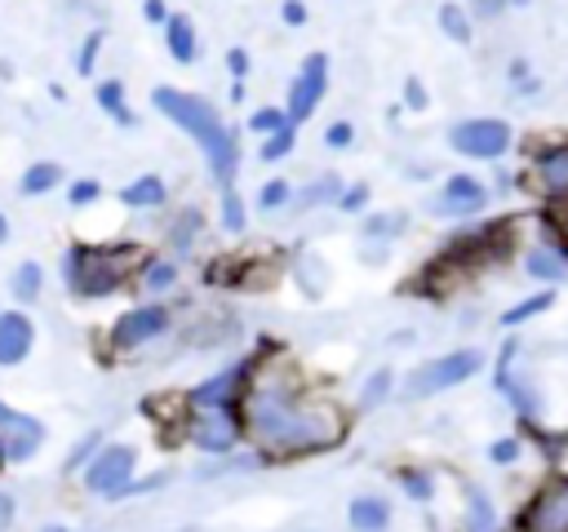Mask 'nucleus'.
<instances>
[{"mask_svg":"<svg viewBox=\"0 0 568 532\" xmlns=\"http://www.w3.org/2000/svg\"><path fill=\"white\" fill-rule=\"evenodd\" d=\"M248 430L266 443V448H328L342 434V417L328 403L302 399L293 386L284 381H262L248 395Z\"/></svg>","mask_w":568,"mask_h":532,"instance_id":"1","label":"nucleus"},{"mask_svg":"<svg viewBox=\"0 0 568 532\" xmlns=\"http://www.w3.org/2000/svg\"><path fill=\"white\" fill-rule=\"evenodd\" d=\"M151 102H155L160 115H169L182 133H191V137L204 146L213 177H217L222 186H231V177H235V133L217 120V111H213L204 98H191V93H182V89H155Z\"/></svg>","mask_w":568,"mask_h":532,"instance_id":"2","label":"nucleus"},{"mask_svg":"<svg viewBox=\"0 0 568 532\" xmlns=\"http://www.w3.org/2000/svg\"><path fill=\"white\" fill-rule=\"evenodd\" d=\"M133 257H138V248H124V244H115V248H71L67 279L84 297H106L129 279Z\"/></svg>","mask_w":568,"mask_h":532,"instance_id":"3","label":"nucleus"},{"mask_svg":"<svg viewBox=\"0 0 568 532\" xmlns=\"http://www.w3.org/2000/svg\"><path fill=\"white\" fill-rule=\"evenodd\" d=\"M484 368V355L479 350H453V355H439L422 368H413L404 377V395L408 399H426V395H439L448 386H462L466 377H475Z\"/></svg>","mask_w":568,"mask_h":532,"instance_id":"4","label":"nucleus"},{"mask_svg":"<svg viewBox=\"0 0 568 532\" xmlns=\"http://www.w3.org/2000/svg\"><path fill=\"white\" fill-rule=\"evenodd\" d=\"M129 474H133V448L111 443V448H98L93 461L84 466V488L98 497H120L129 488Z\"/></svg>","mask_w":568,"mask_h":532,"instance_id":"5","label":"nucleus"},{"mask_svg":"<svg viewBox=\"0 0 568 532\" xmlns=\"http://www.w3.org/2000/svg\"><path fill=\"white\" fill-rule=\"evenodd\" d=\"M448 142H453L457 155H470V160H497V155L510 146V129H506L501 120H462V124H453Z\"/></svg>","mask_w":568,"mask_h":532,"instance_id":"6","label":"nucleus"},{"mask_svg":"<svg viewBox=\"0 0 568 532\" xmlns=\"http://www.w3.org/2000/svg\"><path fill=\"white\" fill-rule=\"evenodd\" d=\"M524 532H568V479H550L519 514Z\"/></svg>","mask_w":568,"mask_h":532,"instance_id":"7","label":"nucleus"},{"mask_svg":"<svg viewBox=\"0 0 568 532\" xmlns=\"http://www.w3.org/2000/svg\"><path fill=\"white\" fill-rule=\"evenodd\" d=\"M324 84H328V62H324V53H311V58L302 62L293 89H288V111H284V120H288V124L306 120V115L315 111V102L324 98Z\"/></svg>","mask_w":568,"mask_h":532,"instance_id":"8","label":"nucleus"},{"mask_svg":"<svg viewBox=\"0 0 568 532\" xmlns=\"http://www.w3.org/2000/svg\"><path fill=\"white\" fill-rule=\"evenodd\" d=\"M40 439H44V426L27 412H13L9 403H0V452L9 461H27L40 452Z\"/></svg>","mask_w":568,"mask_h":532,"instance_id":"9","label":"nucleus"},{"mask_svg":"<svg viewBox=\"0 0 568 532\" xmlns=\"http://www.w3.org/2000/svg\"><path fill=\"white\" fill-rule=\"evenodd\" d=\"M191 443L204 448V452H231L240 443V426L226 408H209V412H195L191 417Z\"/></svg>","mask_w":568,"mask_h":532,"instance_id":"10","label":"nucleus"},{"mask_svg":"<svg viewBox=\"0 0 568 532\" xmlns=\"http://www.w3.org/2000/svg\"><path fill=\"white\" fill-rule=\"evenodd\" d=\"M484 200H488V191H484V182L479 177H466V173H457V177H448L444 182V191L435 195V213H444V217H470V213H479L484 208Z\"/></svg>","mask_w":568,"mask_h":532,"instance_id":"11","label":"nucleus"},{"mask_svg":"<svg viewBox=\"0 0 568 532\" xmlns=\"http://www.w3.org/2000/svg\"><path fill=\"white\" fill-rule=\"evenodd\" d=\"M164 328H169L164 306H138V310L120 315V324H115V346H120V350L146 346V341H151V337H160Z\"/></svg>","mask_w":568,"mask_h":532,"instance_id":"12","label":"nucleus"},{"mask_svg":"<svg viewBox=\"0 0 568 532\" xmlns=\"http://www.w3.org/2000/svg\"><path fill=\"white\" fill-rule=\"evenodd\" d=\"M244 377H248V364L222 368L217 377H209V381H200V386L191 390V408H195V412H209V408H226V403L240 395Z\"/></svg>","mask_w":568,"mask_h":532,"instance_id":"13","label":"nucleus"},{"mask_svg":"<svg viewBox=\"0 0 568 532\" xmlns=\"http://www.w3.org/2000/svg\"><path fill=\"white\" fill-rule=\"evenodd\" d=\"M31 337H36L31 319H27L22 310H4V315H0V364L13 368L18 359H27Z\"/></svg>","mask_w":568,"mask_h":532,"instance_id":"14","label":"nucleus"},{"mask_svg":"<svg viewBox=\"0 0 568 532\" xmlns=\"http://www.w3.org/2000/svg\"><path fill=\"white\" fill-rule=\"evenodd\" d=\"M537 182L550 200H568V142L537 155Z\"/></svg>","mask_w":568,"mask_h":532,"instance_id":"15","label":"nucleus"},{"mask_svg":"<svg viewBox=\"0 0 568 532\" xmlns=\"http://www.w3.org/2000/svg\"><path fill=\"white\" fill-rule=\"evenodd\" d=\"M346 519L355 532H382L390 523V505H386V497H355Z\"/></svg>","mask_w":568,"mask_h":532,"instance_id":"16","label":"nucleus"},{"mask_svg":"<svg viewBox=\"0 0 568 532\" xmlns=\"http://www.w3.org/2000/svg\"><path fill=\"white\" fill-rule=\"evenodd\" d=\"M120 200H124L129 208H155V204L164 200V182H160L155 173H146V177H138V182H129V186L120 191Z\"/></svg>","mask_w":568,"mask_h":532,"instance_id":"17","label":"nucleus"},{"mask_svg":"<svg viewBox=\"0 0 568 532\" xmlns=\"http://www.w3.org/2000/svg\"><path fill=\"white\" fill-rule=\"evenodd\" d=\"M58 177H62V168H58L53 160H40V164H31V168L22 173V195H44V191L58 186Z\"/></svg>","mask_w":568,"mask_h":532,"instance_id":"18","label":"nucleus"},{"mask_svg":"<svg viewBox=\"0 0 568 532\" xmlns=\"http://www.w3.org/2000/svg\"><path fill=\"white\" fill-rule=\"evenodd\" d=\"M528 275H537V279H564L568 275L564 253L559 248H532L528 253Z\"/></svg>","mask_w":568,"mask_h":532,"instance_id":"19","label":"nucleus"},{"mask_svg":"<svg viewBox=\"0 0 568 532\" xmlns=\"http://www.w3.org/2000/svg\"><path fill=\"white\" fill-rule=\"evenodd\" d=\"M169 49H173L178 62H191L195 58V31H191V22L182 13L169 18Z\"/></svg>","mask_w":568,"mask_h":532,"instance_id":"20","label":"nucleus"},{"mask_svg":"<svg viewBox=\"0 0 568 532\" xmlns=\"http://www.w3.org/2000/svg\"><path fill=\"white\" fill-rule=\"evenodd\" d=\"M550 301H555V293H550V288H546V293H532V297H524L519 306L501 310V324H506V328H515V324H524V319H532V315L550 310Z\"/></svg>","mask_w":568,"mask_h":532,"instance_id":"21","label":"nucleus"},{"mask_svg":"<svg viewBox=\"0 0 568 532\" xmlns=\"http://www.w3.org/2000/svg\"><path fill=\"white\" fill-rule=\"evenodd\" d=\"M40 284H44L40 266H36V262H22L18 275H13V293H18V301H36V297H40Z\"/></svg>","mask_w":568,"mask_h":532,"instance_id":"22","label":"nucleus"},{"mask_svg":"<svg viewBox=\"0 0 568 532\" xmlns=\"http://www.w3.org/2000/svg\"><path fill=\"white\" fill-rule=\"evenodd\" d=\"M98 102L120 120V124H133V111L124 106V98H120V84L115 80H106V84H98Z\"/></svg>","mask_w":568,"mask_h":532,"instance_id":"23","label":"nucleus"},{"mask_svg":"<svg viewBox=\"0 0 568 532\" xmlns=\"http://www.w3.org/2000/svg\"><path fill=\"white\" fill-rule=\"evenodd\" d=\"M173 279H178V266H173V262H146V275H142L146 293H164V288H173Z\"/></svg>","mask_w":568,"mask_h":532,"instance_id":"24","label":"nucleus"},{"mask_svg":"<svg viewBox=\"0 0 568 532\" xmlns=\"http://www.w3.org/2000/svg\"><path fill=\"white\" fill-rule=\"evenodd\" d=\"M439 27H444L457 44H466V40H470V22H466V13H462L457 4H444V9H439Z\"/></svg>","mask_w":568,"mask_h":532,"instance_id":"25","label":"nucleus"},{"mask_svg":"<svg viewBox=\"0 0 568 532\" xmlns=\"http://www.w3.org/2000/svg\"><path fill=\"white\" fill-rule=\"evenodd\" d=\"M386 390H390V372L377 368V372L364 381V390H359V408H377V403L386 399Z\"/></svg>","mask_w":568,"mask_h":532,"instance_id":"26","label":"nucleus"},{"mask_svg":"<svg viewBox=\"0 0 568 532\" xmlns=\"http://www.w3.org/2000/svg\"><path fill=\"white\" fill-rule=\"evenodd\" d=\"M466 523H470V532H493V505H488V497H484V492H470Z\"/></svg>","mask_w":568,"mask_h":532,"instance_id":"27","label":"nucleus"},{"mask_svg":"<svg viewBox=\"0 0 568 532\" xmlns=\"http://www.w3.org/2000/svg\"><path fill=\"white\" fill-rule=\"evenodd\" d=\"M248 129L253 133H280V129H288V120H284V111H275V106H262V111H253V120H248Z\"/></svg>","mask_w":568,"mask_h":532,"instance_id":"28","label":"nucleus"},{"mask_svg":"<svg viewBox=\"0 0 568 532\" xmlns=\"http://www.w3.org/2000/svg\"><path fill=\"white\" fill-rule=\"evenodd\" d=\"M337 191H342L337 177H320V182L311 186V195H302V204H306V208H311V204H337Z\"/></svg>","mask_w":568,"mask_h":532,"instance_id":"29","label":"nucleus"},{"mask_svg":"<svg viewBox=\"0 0 568 532\" xmlns=\"http://www.w3.org/2000/svg\"><path fill=\"white\" fill-rule=\"evenodd\" d=\"M288 146H293V124H288V129H280V133H271V137L262 142V160H284V155H288Z\"/></svg>","mask_w":568,"mask_h":532,"instance_id":"30","label":"nucleus"},{"mask_svg":"<svg viewBox=\"0 0 568 532\" xmlns=\"http://www.w3.org/2000/svg\"><path fill=\"white\" fill-rule=\"evenodd\" d=\"M222 222H226V231H240L244 226V204H240V195L231 186L222 191Z\"/></svg>","mask_w":568,"mask_h":532,"instance_id":"31","label":"nucleus"},{"mask_svg":"<svg viewBox=\"0 0 568 532\" xmlns=\"http://www.w3.org/2000/svg\"><path fill=\"white\" fill-rule=\"evenodd\" d=\"M284 200H288V182H280V177H275V182H266V186L257 191V204H262V208H280Z\"/></svg>","mask_w":568,"mask_h":532,"instance_id":"32","label":"nucleus"},{"mask_svg":"<svg viewBox=\"0 0 568 532\" xmlns=\"http://www.w3.org/2000/svg\"><path fill=\"white\" fill-rule=\"evenodd\" d=\"M404 492H408V497H417V501H426V497L435 492V483H430L426 474H417V470H408V474H404Z\"/></svg>","mask_w":568,"mask_h":532,"instance_id":"33","label":"nucleus"},{"mask_svg":"<svg viewBox=\"0 0 568 532\" xmlns=\"http://www.w3.org/2000/svg\"><path fill=\"white\" fill-rule=\"evenodd\" d=\"M93 452H98V434H84V439L75 443V452L67 457V470H80V461H84V457L93 461Z\"/></svg>","mask_w":568,"mask_h":532,"instance_id":"34","label":"nucleus"},{"mask_svg":"<svg viewBox=\"0 0 568 532\" xmlns=\"http://www.w3.org/2000/svg\"><path fill=\"white\" fill-rule=\"evenodd\" d=\"M488 457H493L497 466H510V461L519 457V439H497V443L488 448Z\"/></svg>","mask_w":568,"mask_h":532,"instance_id":"35","label":"nucleus"},{"mask_svg":"<svg viewBox=\"0 0 568 532\" xmlns=\"http://www.w3.org/2000/svg\"><path fill=\"white\" fill-rule=\"evenodd\" d=\"M98 44H102V35L93 31V35L84 40V49H80V62H75V66H80V75H89V66H93V58H98Z\"/></svg>","mask_w":568,"mask_h":532,"instance_id":"36","label":"nucleus"},{"mask_svg":"<svg viewBox=\"0 0 568 532\" xmlns=\"http://www.w3.org/2000/svg\"><path fill=\"white\" fill-rule=\"evenodd\" d=\"M89 200H98V182H93V177H80V182L71 186V204H89Z\"/></svg>","mask_w":568,"mask_h":532,"instance_id":"37","label":"nucleus"},{"mask_svg":"<svg viewBox=\"0 0 568 532\" xmlns=\"http://www.w3.org/2000/svg\"><path fill=\"white\" fill-rule=\"evenodd\" d=\"M324 142H328V146H346V142H351V124H346V120H337V124H328V133H324Z\"/></svg>","mask_w":568,"mask_h":532,"instance_id":"38","label":"nucleus"},{"mask_svg":"<svg viewBox=\"0 0 568 532\" xmlns=\"http://www.w3.org/2000/svg\"><path fill=\"white\" fill-rule=\"evenodd\" d=\"M284 22H288V27L306 22V4H302V0H284Z\"/></svg>","mask_w":568,"mask_h":532,"instance_id":"39","label":"nucleus"},{"mask_svg":"<svg viewBox=\"0 0 568 532\" xmlns=\"http://www.w3.org/2000/svg\"><path fill=\"white\" fill-rule=\"evenodd\" d=\"M395 226H399V217L386 213V217H373V222H368V235H373V231H377V235H395Z\"/></svg>","mask_w":568,"mask_h":532,"instance_id":"40","label":"nucleus"},{"mask_svg":"<svg viewBox=\"0 0 568 532\" xmlns=\"http://www.w3.org/2000/svg\"><path fill=\"white\" fill-rule=\"evenodd\" d=\"M404 102H408V106H426V93H422V84H417V80H408V84H404Z\"/></svg>","mask_w":568,"mask_h":532,"instance_id":"41","label":"nucleus"},{"mask_svg":"<svg viewBox=\"0 0 568 532\" xmlns=\"http://www.w3.org/2000/svg\"><path fill=\"white\" fill-rule=\"evenodd\" d=\"M368 200V186H351L346 195H342V208H359Z\"/></svg>","mask_w":568,"mask_h":532,"instance_id":"42","label":"nucleus"},{"mask_svg":"<svg viewBox=\"0 0 568 532\" xmlns=\"http://www.w3.org/2000/svg\"><path fill=\"white\" fill-rule=\"evenodd\" d=\"M9 523H13V497L0 492V532H9Z\"/></svg>","mask_w":568,"mask_h":532,"instance_id":"43","label":"nucleus"},{"mask_svg":"<svg viewBox=\"0 0 568 532\" xmlns=\"http://www.w3.org/2000/svg\"><path fill=\"white\" fill-rule=\"evenodd\" d=\"M501 4H506V0H475V13H484V18H497V13H501Z\"/></svg>","mask_w":568,"mask_h":532,"instance_id":"44","label":"nucleus"},{"mask_svg":"<svg viewBox=\"0 0 568 532\" xmlns=\"http://www.w3.org/2000/svg\"><path fill=\"white\" fill-rule=\"evenodd\" d=\"M226 62H231V71H235V75H244V66H248V58H244L240 49H231V58H226Z\"/></svg>","mask_w":568,"mask_h":532,"instance_id":"45","label":"nucleus"},{"mask_svg":"<svg viewBox=\"0 0 568 532\" xmlns=\"http://www.w3.org/2000/svg\"><path fill=\"white\" fill-rule=\"evenodd\" d=\"M146 18H151V22H160V18L169 22V13H164V4H160V0H146Z\"/></svg>","mask_w":568,"mask_h":532,"instance_id":"46","label":"nucleus"},{"mask_svg":"<svg viewBox=\"0 0 568 532\" xmlns=\"http://www.w3.org/2000/svg\"><path fill=\"white\" fill-rule=\"evenodd\" d=\"M4 235H9V222H4V217H0V239H4Z\"/></svg>","mask_w":568,"mask_h":532,"instance_id":"47","label":"nucleus"},{"mask_svg":"<svg viewBox=\"0 0 568 532\" xmlns=\"http://www.w3.org/2000/svg\"><path fill=\"white\" fill-rule=\"evenodd\" d=\"M515 4H528V0H515Z\"/></svg>","mask_w":568,"mask_h":532,"instance_id":"48","label":"nucleus"},{"mask_svg":"<svg viewBox=\"0 0 568 532\" xmlns=\"http://www.w3.org/2000/svg\"><path fill=\"white\" fill-rule=\"evenodd\" d=\"M0 461H4V452H0Z\"/></svg>","mask_w":568,"mask_h":532,"instance_id":"49","label":"nucleus"}]
</instances>
